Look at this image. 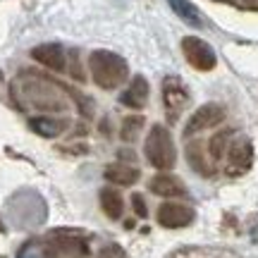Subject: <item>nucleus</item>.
Returning <instances> with one entry per match:
<instances>
[{"instance_id":"1","label":"nucleus","mask_w":258,"mask_h":258,"mask_svg":"<svg viewBox=\"0 0 258 258\" xmlns=\"http://www.w3.org/2000/svg\"><path fill=\"white\" fill-rule=\"evenodd\" d=\"M89 70H91V79L96 82V86H101L105 91L117 89L129 77L127 60L122 55H117V53H110V50H96V53H91Z\"/></svg>"},{"instance_id":"2","label":"nucleus","mask_w":258,"mask_h":258,"mask_svg":"<svg viewBox=\"0 0 258 258\" xmlns=\"http://www.w3.org/2000/svg\"><path fill=\"white\" fill-rule=\"evenodd\" d=\"M144 153H146V160L156 170H172L177 163V151H175V141H172V134L167 132L163 124H153L151 132L146 137V144H144Z\"/></svg>"},{"instance_id":"3","label":"nucleus","mask_w":258,"mask_h":258,"mask_svg":"<svg viewBox=\"0 0 258 258\" xmlns=\"http://www.w3.org/2000/svg\"><path fill=\"white\" fill-rule=\"evenodd\" d=\"M182 50H184L186 62L191 64L194 70H199V72H208L218 62L215 50L206 41H201V38H196V36H186L182 41Z\"/></svg>"},{"instance_id":"4","label":"nucleus","mask_w":258,"mask_h":258,"mask_svg":"<svg viewBox=\"0 0 258 258\" xmlns=\"http://www.w3.org/2000/svg\"><path fill=\"white\" fill-rule=\"evenodd\" d=\"M225 120V108L218 105V103H208V105H201L199 110H194V115L189 117L184 127V137H191L196 132H203V129L218 127L220 122Z\"/></svg>"},{"instance_id":"5","label":"nucleus","mask_w":258,"mask_h":258,"mask_svg":"<svg viewBox=\"0 0 258 258\" xmlns=\"http://www.w3.org/2000/svg\"><path fill=\"white\" fill-rule=\"evenodd\" d=\"M158 222L167 227V230H179L194 222V208L184 206V203H175L167 201L158 208Z\"/></svg>"},{"instance_id":"6","label":"nucleus","mask_w":258,"mask_h":258,"mask_svg":"<svg viewBox=\"0 0 258 258\" xmlns=\"http://www.w3.org/2000/svg\"><path fill=\"white\" fill-rule=\"evenodd\" d=\"M163 101H165V108L170 112V120H177V115L182 112V108L189 101V91L182 84V79L177 77H167L163 82Z\"/></svg>"},{"instance_id":"7","label":"nucleus","mask_w":258,"mask_h":258,"mask_svg":"<svg viewBox=\"0 0 258 258\" xmlns=\"http://www.w3.org/2000/svg\"><path fill=\"white\" fill-rule=\"evenodd\" d=\"M31 57L38 60L41 64H46L48 70H53V72H64V67H67L64 50H62V46H57V43H43V46H36L34 50H31Z\"/></svg>"},{"instance_id":"8","label":"nucleus","mask_w":258,"mask_h":258,"mask_svg":"<svg viewBox=\"0 0 258 258\" xmlns=\"http://www.w3.org/2000/svg\"><path fill=\"white\" fill-rule=\"evenodd\" d=\"M148 189L156 194V196H163V199H179V196H186V186L182 184V179H177L175 175H156L151 182H148Z\"/></svg>"},{"instance_id":"9","label":"nucleus","mask_w":258,"mask_h":258,"mask_svg":"<svg viewBox=\"0 0 258 258\" xmlns=\"http://www.w3.org/2000/svg\"><path fill=\"white\" fill-rule=\"evenodd\" d=\"M227 160H230V172H244L249 170L251 163H253V148L246 139H239L234 141L227 151Z\"/></svg>"},{"instance_id":"10","label":"nucleus","mask_w":258,"mask_h":258,"mask_svg":"<svg viewBox=\"0 0 258 258\" xmlns=\"http://www.w3.org/2000/svg\"><path fill=\"white\" fill-rule=\"evenodd\" d=\"M148 93H151V89H148L146 79H144V77H134L132 84L127 86V91L120 96V101L124 103L127 108H132V110H141L148 103Z\"/></svg>"},{"instance_id":"11","label":"nucleus","mask_w":258,"mask_h":258,"mask_svg":"<svg viewBox=\"0 0 258 258\" xmlns=\"http://www.w3.org/2000/svg\"><path fill=\"white\" fill-rule=\"evenodd\" d=\"M139 167L134 165H124V163H115V165H108L105 167V179L110 184H117V186H132L139 182Z\"/></svg>"},{"instance_id":"12","label":"nucleus","mask_w":258,"mask_h":258,"mask_svg":"<svg viewBox=\"0 0 258 258\" xmlns=\"http://www.w3.org/2000/svg\"><path fill=\"white\" fill-rule=\"evenodd\" d=\"M101 206H103V213L110 218V220H120L122 213H124V199L117 189L112 186H105L101 191Z\"/></svg>"},{"instance_id":"13","label":"nucleus","mask_w":258,"mask_h":258,"mask_svg":"<svg viewBox=\"0 0 258 258\" xmlns=\"http://www.w3.org/2000/svg\"><path fill=\"white\" fill-rule=\"evenodd\" d=\"M170 3V8L175 10V15L182 22L186 24H191V27H201V17H199V10L194 8L189 0H167Z\"/></svg>"},{"instance_id":"14","label":"nucleus","mask_w":258,"mask_h":258,"mask_svg":"<svg viewBox=\"0 0 258 258\" xmlns=\"http://www.w3.org/2000/svg\"><path fill=\"white\" fill-rule=\"evenodd\" d=\"M29 127L34 129L36 134H41V137L50 139L62 132V122H55V120H50V117H34V120H29Z\"/></svg>"},{"instance_id":"15","label":"nucleus","mask_w":258,"mask_h":258,"mask_svg":"<svg viewBox=\"0 0 258 258\" xmlns=\"http://www.w3.org/2000/svg\"><path fill=\"white\" fill-rule=\"evenodd\" d=\"M53 249L43 244V241H27L22 249L17 251V258H53Z\"/></svg>"},{"instance_id":"16","label":"nucleus","mask_w":258,"mask_h":258,"mask_svg":"<svg viewBox=\"0 0 258 258\" xmlns=\"http://www.w3.org/2000/svg\"><path fill=\"white\" fill-rule=\"evenodd\" d=\"M230 139H232V132H220V134H215V137L211 139L208 148H211L213 160H220L222 156H227V151H230V146H232Z\"/></svg>"},{"instance_id":"17","label":"nucleus","mask_w":258,"mask_h":258,"mask_svg":"<svg viewBox=\"0 0 258 258\" xmlns=\"http://www.w3.org/2000/svg\"><path fill=\"white\" fill-rule=\"evenodd\" d=\"M139 127H144V117H139V115L127 117L124 124H122V139H124V141H134L139 134Z\"/></svg>"},{"instance_id":"18","label":"nucleus","mask_w":258,"mask_h":258,"mask_svg":"<svg viewBox=\"0 0 258 258\" xmlns=\"http://www.w3.org/2000/svg\"><path fill=\"white\" fill-rule=\"evenodd\" d=\"M98 258H127V251L122 249L120 244H108V246H103Z\"/></svg>"},{"instance_id":"19","label":"nucleus","mask_w":258,"mask_h":258,"mask_svg":"<svg viewBox=\"0 0 258 258\" xmlns=\"http://www.w3.org/2000/svg\"><path fill=\"white\" fill-rule=\"evenodd\" d=\"M132 206H134V213L139 218H148V208H146V201L141 194H132Z\"/></svg>"},{"instance_id":"20","label":"nucleus","mask_w":258,"mask_h":258,"mask_svg":"<svg viewBox=\"0 0 258 258\" xmlns=\"http://www.w3.org/2000/svg\"><path fill=\"white\" fill-rule=\"evenodd\" d=\"M0 232H3V225H0Z\"/></svg>"}]
</instances>
